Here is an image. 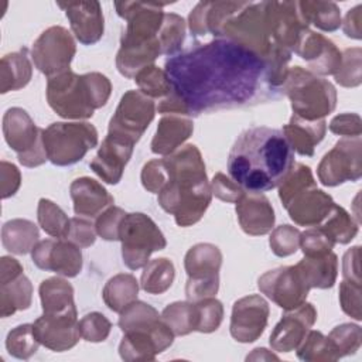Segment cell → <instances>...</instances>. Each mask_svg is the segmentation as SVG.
<instances>
[{"label":"cell","instance_id":"cell-11","mask_svg":"<svg viewBox=\"0 0 362 362\" xmlns=\"http://www.w3.org/2000/svg\"><path fill=\"white\" fill-rule=\"evenodd\" d=\"M222 252L212 243H197L188 249L184 267L188 276L185 296L188 301L214 297L219 290Z\"/></svg>","mask_w":362,"mask_h":362},{"label":"cell","instance_id":"cell-58","mask_svg":"<svg viewBox=\"0 0 362 362\" xmlns=\"http://www.w3.org/2000/svg\"><path fill=\"white\" fill-rule=\"evenodd\" d=\"M96 235L98 233H96L95 223H92L89 219L75 216V218H71L69 230L65 239L82 249V247L92 246L96 240Z\"/></svg>","mask_w":362,"mask_h":362},{"label":"cell","instance_id":"cell-20","mask_svg":"<svg viewBox=\"0 0 362 362\" xmlns=\"http://www.w3.org/2000/svg\"><path fill=\"white\" fill-rule=\"evenodd\" d=\"M33 328L40 344L54 352L68 351L82 338L76 310L64 314L42 313V315L34 321Z\"/></svg>","mask_w":362,"mask_h":362},{"label":"cell","instance_id":"cell-53","mask_svg":"<svg viewBox=\"0 0 362 362\" xmlns=\"http://www.w3.org/2000/svg\"><path fill=\"white\" fill-rule=\"evenodd\" d=\"M126 216V212L115 205L107 206L103 212H100L96 216L95 228L96 233L103 239V240H119L120 236V226L122 222Z\"/></svg>","mask_w":362,"mask_h":362},{"label":"cell","instance_id":"cell-40","mask_svg":"<svg viewBox=\"0 0 362 362\" xmlns=\"http://www.w3.org/2000/svg\"><path fill=\"white\" fill-rule=\"evenodd\" d=\"M161 320L171 328L174 335H188L197 331L195 303L188 300L171 303L163 310Z\"/></svg>","mask_w":362,"mask_h":362},{"label":"cell","instance_id":"cell-56","mask_svg":"<svg viewBox=\"0 0 362 362\" xmlns=\"http://www.w3.org/2000/svg\"><path fill=\"white\" fill-rule=\"evenodd\" d=\"M339 305L342 311L351 318L362 320V300H361V284L342 280L339 284Z\"/></svg>","mask_w":362,"mask_h":362},{"label":"cell","instance_id":"cell-36","mask_svg":"<svg viewBox=\"0 0 362 362\" xmlns=\"http://www.w3.org/2000/svg\"><path fill=\"white\" fill-rule=\"evenodd\" d=\"M139 281L130 273H119L110 277L103 290L102 297L109 310L120 313L130 303L137 300Z\"/></svg>","mask_w":362,"mask_h":362},{"label":"cell","instance_id":"cell-22","mask_svg":"<svg viewBox=\"0 0 362 362\" xmlns=\"http://www.w3.org/2000/svg\"><path fill=\"white\" fill-rule=\"evenodd\" d=\"M294 52L308 64V71L315 75H334L342 61V52L327 37L315 31H305Z\"/></svg>","mask_w":362,"mask_h":362},{"label":"cell","instance_id":"cell-61","mask_svg":"<svg viewBox=\"0 0 362 362\" xmlns=\"http://www.w3.org/2000/svg\"><path fill=\"white\" fill-rule=\"evenodd\" d=\"M361 246L348 249L342 257V276L344 280L361 284Z\"/></svg>","mask_w":362,"mask_h":362},{"label":"cell","instance_id":"cell-60","mask_svg":"<svg viewBox=\"0 0 362 362\" xmlns=\"http://www.w3.org/2000/svg\"><path fill=\"white\" fill-rule=\"evenodd\" d=\"M21 185V174L20 170L8 161L0 163V188H1V198L7 199L13 197Z\"/></svg>","mask_w":362,"mask_h":362},{"label":"cell","instance_id":"cell-1","mask_svg":"<svg viewBox=\"0 0 362 362\" xmlns=\"http://www.w3.org/2000/svg\"><path fill=\"white\" fill-rule=\"evenodd\" d=\"M164 71L185 116L235 109L277 98L266 81L264 61L230 40L197 42L170 57Z\"/></svg>","mask_w":362,"mask_h":362},{"label":"cell","instance_id":"cell-23","mask_svg":"<svg viewBox=\"0 0 362 362\" xmlns=\"http://www.w3.org/2000/svg\"><path fill=\"white\" fill-rule=\"evenodd\" d=\"M58 7L65 11L71 30L81 44L93 45L103 37L105 20L99 1H68L58 3Z\"/></svg>","mask_w":362,"mask_h":362},{"label":"cell","instance_id":"cell-46","mask_svg":"<svg viewBox=\"0 0 362 362\" xmlns=\"http://www.w3.org/2000/svg\"><path fill=\"white\" fill-rule=\"evenodd\" d=\"M40 341L34 334L33 324H21L13 328L6 338V349L7 352L17 358L27 361L30 359L40 346Z\"/></svg>","mask_w":362,"mask_h":362},{"label":"cell","instance_id":"cell-50","mask_svg":"<svg viewBox=\"0 0 362 362\" xmlns=\"http://www.w3.org/2000/svg\"><path fill=\"white\" fill-rule=\"evenodd\" d=\"M197 308V331L202 334L214 332L223 320V305L215 297L194 301Z\"/></svg>","mask_w":362,"mask_h":362},{"label":"cell","instance_id":"cell-9","mask_svg":"<svg viewBox=\"0 0 362 362\" xmlns=\"http://www.w3.org/2000/svg\"><path fill=\"white\" fill-rule=\"evenodd\" d=\"M119 240L122 243L123 263L130 270L144 267L154 252L167 246L160 228L143 212L126 214L120 226Z\"/></svg>","mask_w":362,"mask_h":362},{"label":"cell","instance_id":"cell-28","mask_svg":"<svg viewBox=\"0 0 362 362\" xmlns=\"http://www.w3.org/2000/svg\"><path fill=\"white\" fill-rule=\"evenodd\" d=\"M243 1H199L188 16V27L194 37L212 34L219 37L223 23L242 7Z\"/></svg>","mask_w":362,"mask_h":362},{"label":"cell","instance_id":"cell-33","mask_svg":"<svg viewBox=\"0 0 362 362\" xmlns=\"http://www.w3.org/2000/svg\"><path fill=\"white\" fill-rule=\"evenodd\" d=\"M33 76V65L27 55V48L6 54L0 59V92L23 89Z\"/></svg>","mask_w":362,"mask_h":362},{"label":"cell","instance_id":"cell-29","mask_svg":"<svg viewBox=\"0 0 362 362\" xmlns=\"http://www.w3.org/2000/svg\"><path fill=\"white\" fill-rule=\"evenodd\" d=\"M69 194L74 202V212L79 216L95 218L107 206L113 205V197L96 180L79 177L71 182Z\"/></svg>","mask_w":362,"mask_h":362},{"label":"cell","instance_id":"cell-54","mask_svg":"<svg viewBox=\"0 0 362 362\" xmlns=\"http://www.w3.org/2000/svg\"><path fill=\"white\" fill-rule=\"evenodd\" d=\"M335 243L317 226L305 229L300 235V247L304 256H320L331 252Z\"/></svg>","mask_w":362,"mask_h":362},{"label":"cell","instance_id":"cell-59","mask_svg":"<svg viewBox=\"0 0 362 362\" xmlns=\"http://www.w3.org/2000/svg\"><path fill=\"white\" fill-rule=\"evenodd\" d=\"M328 127L334 134L358 137L362 133V120L356 113H341L331 119Z\"/></svg>","mask_w":362,"mask_h":362},{"label":"cell","instance_id":"cell-8","mask_svg":"<svg viewBox=\"0 0 362 362\" xmlns=\"http://www.w3.org/2000/svg\"><path fill=\"white\" fill-rule=\"evenodd\" d=\"M267 8L269 1H243L242 7L223 23L218 38L243 45L264 59L274 44L270 37Z\"/></svg>","mask_w":362,"mask_h":362},{"label":"cell","instance_id":"cell-12","mask_svg":"<svg viewBox=\"0 0 362 362\" xmlns=\"http://www.w3.org/2000/svg\"><path fill=\"white\" fill-rule=\"evenodd\" d=\"M154 100L140 90L130 89L122 98L109 122L107 134L136 144L154 119Z\"/></svg>","mask_w":362,"mask_h":362},{"label":"cell","instance_id":"cell-7","mask_svg":"<svg viewBox=\"0 0 362 362\" xmlns=\"http://www.w3.org/2000/svg\"><path fill=\"white\" fill-rule=\"evenodd\" d=\"M98 130L88 122H55L42 129V141L48 160L58 167L81 161L98 146Z\"/></svg>","mask_w":362,"mask_h":362},{"label":"cell","instance_id":"cell-42","mask_svg":"<svg viewBox=\"0 0 362 362\" xmlns=\"http://www.w3.org/2000/svg\"><path fill=\"white\" fill-rule=\"evenodd\" d=\"M297 358L304 362H334L338 356L328 339L322 332L310 329L301 344L296 348Z\"/></svg>","mask_w":362,"mask_h":362},{"label":"cell","instance_id":"cell-25","mask_svg":"<svg viewBox=\"0 0 362 362\" xmlns=\"http://www.w3.org/2000/svg\"><path fill=\"white\" fill-rule=\"evenodd\" d=\"M236 215L242 230L250 236L269 233L276 221L274 209L262 192H245L236 202Z\"/></svg>","mask_w":362,"mask_h":362},{"label":"cell","instance_id":"cell-62","mask_svg":"<svg viewBox=\"0 0 362 362\" xmlns=\"http://www.w3.org/2000/svg\"><path fill=\"white\" fill-rule=\"evenodd\" d=\"M361 21H362V6L358 4L346 13L344 23H341L344 34L349 38L361 40V37H362V23Z\"/></svg>","mask_w":362,"mask_h":362},{"label":"cell","instance_id":"cell-35","mask_svg":"<svg viewBox=\"0 0 362 362\" xmlns=\"http://www.w3.org/2000/svg\"><path fill=\"white\" fill-rule=\"evenodd\" d=\"M37 225L28 219H11L1 226V243L14 255H27L40 242Z\"/></svg>","mask_w":362,"mask_h":362},{"label":"cell","instance_id":"cell-21","mask_svg":"<svg viewBox=\"0 0 362 362\" xmlns=\"http://www.w3.org/2000/svg\"><path fill=\"white\" fill-rule=\"evenodd\" d=\"M317 321V310L311 303L286 311L270 334V346L276 352H291L301 344Z\"/></svg>","mask_w":362,"mask_h":362},{"label":"cell","instance_id":"cell-57","mask_svg":"<svg viewBox=\"0 0 362 362\" xmlns=\"http://www.w3.org/2000/svg\"><path fill=\"white\" fill-rule=\"evenodd\" d=\"M212 195L223 202L236 204L239 198L246 192L236 181L223 173H216L211 181Z\"/></svg>","mask_w":362,"mask_h":362},{"label":"cell","instance_id":"cell-13","mask_svg":"<svg viewBox=\"0 0 362 362\" xmlns=\"http://www.w3.org/2000/svg\"><path fill=\"white\" fill-rule=\"evenodd\" d=\"M318 180L325 187H337L362 177V139L342 137L324 154L317 168Z\"/></svg>","mask_w":362,"mask_h":362},{"label":"cell","instance_id":"cell-24","mask_svg":"<svg viewBox=\"0 0 362 362\" xmlns=\"http://www.w3.org/2000/svg\"><path fill=\"white\" fill-rule=\"evenodd\" d=\"M133 148L134 144L107 134L89 164L90 170L106 184L116 185L123 177Z\"/></svg>","mask_w":362,"mask_h":362},{"label":"cell","instance_id":"cell-16","mask_svg":"<svg viewBox=\"0 0 362 362\" xmlns=\"http://www.w3.org/2000/svg\"><path fill=\"white\" fill-rule=\"evenodd\" d=\"M257 287L262 294L284 311L304 304L311 290L296 266H280L266 272L259 277Z\"/></svg>","mask_w":362,"mask_h":362},{"label":"cell","instance_id":"cell-43","mask_svg":"<svg viewBox=\"0 0 362 362\" xmlns=\"http://www.w3.org/2000/svg\"><path fill=\"white\" fill-rule=\"evenodd\" d=\"M187 23L185 20L175 13H165L161 30L158 33V41L163 55H177L181 52L184 40H185Z\"/></svg>","mask_w":362,"mask_h":362},{"label":"cell","instance_id":"cell-5","mask_svg":"<svg viewBox=\"0 0 362 362\" xmlns=\"http://www.w3.org/2000/svg\"><path fill=\"white\" fill-rule=\"evenodd\" d=\"M47 102L64 119L83 120L105 106L112 93L109 78L100 72L78 75L68 69L47 81Z\"/></svg>","mask_w":362,"mask_h":362},{"label":"cell","instance_id":"cell-38","mask_svg":"<svg viewBox=\"0 0 362 362\" xmlns=\"http://www.w3.org/2000/svg\"><path fill=\"white\" fill-rule=\"evenodd\" d=\"M298 4L308 24L327 33H332L341 27V10L334 1L303 0Z\"/></svg>","mask_w":362,"mask_h":362},{"label":"cell","instance_id":"cell-27","mask_svg":"<svg viewBox=\"0 0 362 362\" xmlns=\"http://www.w3.org/2000/svg\"><path fill=\"white\" fill-rule=\"evenodd\" d=\"M33 301V284L28 277L13 266L0 272V315L3 318L16 311L30 308Z\"/></svg>","mask_w":362,"mask_h":362},{"label":"cell","instance_id":"cell-19","mask_svg":"<svg viewBox=\"0 0 362 362\" xmlns=\"http://www.w3.org/2000/svg\"><path fill=\"white\" fill-rule=\"evenodd\" d=\"M267 13L273 42L294 52L304 33L310 30L298 1H269Z\"/></svg>","mask_w":362,"mask_h":362},{"label":"cell","instance_id":"cell-39","mask_svg":"<svg viewBox=\"0 0 362 362\" xmlns=\"http://www.w3.org/2000/svg\"><path fill=\"white\" fill-rule=\"evenodd\" d=\"M317 228H320L334 243L339 245L349 243L358 233V222L337 204H334L329 214Z\"/></svg>","mask_w":362,"mask_h":362},{"label":"cell","instance_id":"cell-48","mask_svg":"<svg viewBox=\"0 0 362 362\" xmlns=\"http://www.w3.org/2000/svg\"><path fill=\"white\" fill-rule=\"evenodd\" d=\"M335 82L344 88H355L362 82V49L359 47L346 48L342 52L339 69L334 74Z\"/></svg>","mask_w":362,"mask_h":362},{"label":"cell","instance_id":"cell-51","mask_svg":"<svg viewBox=\"0 0 362 362\" xmlns=\"http://www.w3.org/2000/svg\"><path fill=\"white\" fill-rule=\"evenodd\" d=\"M301 232L291 225L276 226L269 238L272 252L279 257H287L294 255L300 247Z\"/></svg>","mask_w":362,"mask_h":362},{"label":"cell","instance_id":"cell-31","mask_svg":"<svg viewBox=\"0 0 362 362\" xmlns=\"http://www.w3.org/2000/svg\"><path fill=\"white\" fill-rule=\"evenodd\" d=\"M192 132L194 123L191 119L180 115H165L157 124L151 140V151L160 156H170L191 137Z\"/></svg>","mask_w":362,"mask_h":362},{"label":"cell","instance_id":"cell-18","mask_svg":"<svg viewBox=\"0 0 362 362\" xmlns=\"http://www.w3.org/2000/svg\"><path fill=\"white\" fill-rule=\"evenodd\" d=\"M34 264L64 277H76L83 264L81 247L66 239L40 240L31 250Z\"/></svg>","mask_w":362,"mask_h":362},{"label":"cell","instance_id":"cell-10","mask_svg":"<svg viewBox=\"0 0 362 362\" xmlns=\"http://www.w3.org/2000/svg\"><path fill=\"white\" fill-rule=\"evenodd\" d=\"M3 136L8 147L17 154L21 165L34 168L42 165L48 157L40 129L21 107H10L3 116Z\"/></svg>","mask_w":362,"mask_h":362},{"label":"cell","instance_id":"cell-30","mask_svg":"<svg viewBox=\"0 0 362 362\" xmlns=\"http://www.w3.org/2000/svg\"><path fill=\"white\" fill-rule=\"evenodd\" d=\"M291 150L300 156L313 157L315 147L322 141L327 133V122L324 119L305 120L296 115L281 129Z\"/></svg>","mask_w":362,"mask_h":362},{"label":"cell","instance_id":"cell-14","mask_svg":"<svg viewBox=\"0 0 362 362\" xmlns=\"http://www.w3.org/2000/svg\"><path fill=\"white\" fill-rule=\"evenodd\" d=\"M75 54V40L72 34L61 25H52L42 31L31 48L34 66L47 78L68 71Z\"/></svg>","mask_w":362,"mask_h":362},{"label":"cell","instance_id":"cell-45","mask_svg":"<svg viewBox=\"0 0 362 362\" xmlns=\"http://www.w3.org/2000/svg\"><path fill=\"white\" fill-rule=\"evenodd\" d=\"M317 182L314 180L313 171L308 165L303 163H294L287 175L279 185V198L286 208V205L301 191L310 187H315Z\"/></svg>","mask_w":362,"mask_h":362},{"label":"cell","instance_id":"cell-26","mask_svg":"<svg viewBox=\"0 0 362 362\" xmlns=\"http://www.w3.org/2000/svg\"><path fill=\"white\" fill-rule=\"evenodd\" d=\"M334 199L329 194L315 187L305 188L297 194L286 209L290 219L298 226H318L334 206Z\"/></svg>","mask_w":362,"mask_h":362},{"label":"cell","instance_id":"cell-41","mask_svg":"<svg viewBox=\"0 0 362 362\" xmlns=\"http://www.w3.org/2000/svg\"><path fill=\"white\" fill-rule=\"evenodd\" d=\"M37 219L41 229L57 239H65L69 230L71 219L51 199L41 198L37 206Z\"/></svg>","mask_w":362,"mask_h":362},{"label":"cell","instance_id":"cell-3","mask_svg":"<svg viewBox=\"0 0 362 362\" xmlns=\"http://www.w3.org/2000/svg\"><path fill=\"white\" fill-rule=\"evenodd\" d=\"M168 180L157 194L158 205L187 228L201 221L212 201L205 163L195 144H185L164 157Z\"/></svg>","mask_w":362,"mask_h":362},{"label":"cell","instance_id":"cell-4","mask_svg":"<svg viewBox=\"0 0 362 362\" xmlns=\"http://www.w3.org/2000/svg\"><path fill=\"white\" fill-rule=\"evenodd\" d=\"M116 13L126 20L116 55V68L127 79L163 55L158 33L164 21V4L143 1H115Z\"/></svg>","mask_w":362,"mask_h":362},{"label":"cell","instance_id":"cell-17","mask_svg":"<svg viewBox=\"0 0 362 362\" xmlns=\"http://www.w3.org/2000/svg\"><path fill=\"white\" fill-rule=\"evenodd\" d=\"M270 308L259 294L242 297L233 303L229 331L235 341L242 344L255 342L267 327Z\"/></svg>","mask_w":362,"mask_h":362},{"label":"cell","instance_id":"cell-63","mask_svg":"<svg viewBox=\"0 0 362 362\" xmlns=\"http://www.w3.org/2000/svg\"><path fill=\"white\" fill-rule=\"evenodd\" d=\"M246 361H279V356L266 348H255L252 354L246 356Z\"/></svg>","mask_w":362,"mask_h":362},{"label":"cell","instance_id":"cell-32","mask_svg":"<svg viewBox=\"0 0 362 362\" xmlns=\"http://www.w3.org/2000/svg\"><path fill=\"white\" fill-rule=\"evenodd\" d=\"M310 288H331L338 276V257L331 250L320 256H304L294 264Z\"/></svg>","mask_w":362,"mask_h":362},{"label":"cell","instance_id":"cell-37","mask_svg":"<svg viewBox=\"0 0 362 362\" xmlns=\"http://www.w3.org/2000/svg\"><path fill=\"white\" fill-rule=\"evenodd\" d=\"M174 277L175 267L170 259H153L143 267L140 287L148 294H163L173 286Z\"/></svg>","mask_w":362,"mask_h":362},{"label":"cell","instance_id":"cell-55","mask_svg":"<svg viewBox=\"0 0 362 362\" xmlns=\"http://www.w3.org/2000/svg\"><path fill=\"white\" fill-rule=\"evenodd\" d=\"M140 180L143 187L151 192V194H158L164 185L167 184L168 174H167V167L164 158H154L147 161L140 174Z\"/></svg>","mask_w":362,"mask_h":362},{"label":"cell","instance_id":"cell-15","mask_svg":"<svg viewBox=\"0 0 362 362\" xmlns=\"http://www.w3.org/2000/svg\"><path fill=\"white\" fill-rule=\"evenodd\" d=\"M174 337L171 328L160 318L123 332L119 355L126 362L154 361L158 354L173 345Z\"/></svg>","mask_w":362,"mask_h":362},{"label":"cell","instance_id":"cell-44","mask_svg":"<svg viewBox=\"0 0 362 362\" xmlns=\"http://www.w3.org/2000/svg\"><path fill=\"white\" fill-rule=\"evenodd\" d=\"M134 82L137 83L139 90L151 99L161 100L173 90L165 71L154 64L139 71L134 76Z\"/></svg>","mask_w":362,"mask_h":362},{"label":"cell","instance_id":"cell-6","mask_svg":"<svg viewBox=\"0 0 362 362\" xmlns=\"http://www.w3.org/2000/svg\"><path fill=\"white\" fill-rule=\"evenodd\" d=\"M281 90L290 99L294 115L305 120L324 119L337 106L335 86L298 65L288 68Z\"/></svg>","mask_w":362,"mask_h":362},{"label":"cell","instance_id":"cell-34","mask_svg":"<svg viewBox=\"0 0 362 362\" xmlns=\"http://www.w3.org/2000/svg\"><path fill=\"white\" fill-rule=\"evenodd\" d=\"M38 293L44 314H64L76 310L74 287L62 277H49L42 280Z\"/></svg>","mask_w":362,"mask_h":362},{"label":"cell","instance_id":"cell-52","mask_svg":"<svg viewBox=\"0 0 362 362\" xmlns=\"http://www.w3.org/2000/svg\"><path fill=\"white\" fill-rule=\"evenodd\" d=\"M112 329V322L102 313H88L79 320L81 337L88 342H103L107 339Z\"/></svg>","mask_w":362,"mask_h":362},{"label":"cell","instance_id":"cell-49","mask_svg":"<svg viewBox=\"0 0 362 362\" xmlns=\"http://www.w3.org/2000/svg\"><path fill=\"white\" fill-rule=\"evenodd\" d=\"M119 328L126 332L129 329L150 324L161 318L158 311L144 301H133L119 313Z\"/></svg>","mask_w":362,"mask_h":362},{"label":"cell","instance_id":"cell-47","mask_svg":"<svg viewBox=\"0 0 362 362\" xmlns=\"http://www.w3.org/2000/svg\"><path fill=\"white\" fill-rule=\"evenodd\" d=\"M328 339L339 359L348 355H354L361 348L362 329L356 324H341L331 329V332L328 334Z\"/></svg>","mask_w":362,"mask_h":362},{"label":"cell","instance_id":"cell-2","mask_svg":"<svg viewBox=\"0 0 362 362\" xmlns=\"http://www.w3.org/2000/svg\"><path fill=\"white\" fill-rule=\"evenodd\" d=\"M294 164V151L279 129L243 130L228 156L229 177L245 191L264 192L280 185Z\"/></svg>","mask_w":362,"mask_h":362}]
</instances>
